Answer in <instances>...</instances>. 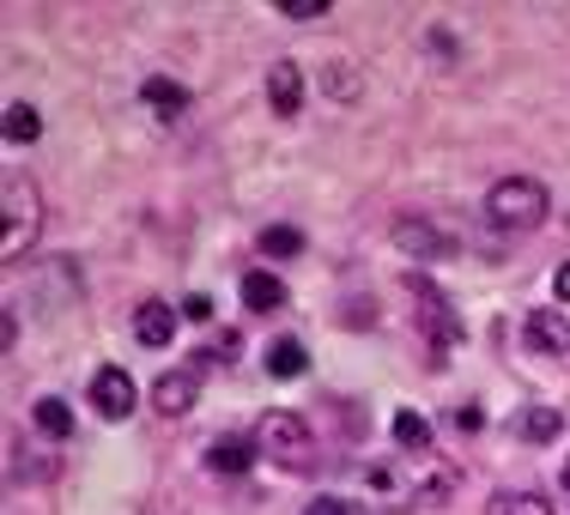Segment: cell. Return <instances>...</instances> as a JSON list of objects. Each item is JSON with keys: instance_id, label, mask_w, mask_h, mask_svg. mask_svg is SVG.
Returning a JSON list of instances; mask_svg holds the SVG:
<instances>
[{"instance_id": "cell-24", "label": "cell", "mask_w": 570, "mask_h": 515, "mask_svg": "<svg viewBox=\"0 0 570 515\" xmlns=\"http://www.w3.org/2000/svg\"><path fill=\"white\" fill-rule=\"evenodd\" d=\"M207 358H237V334H219V340H207V351H200L195 364H207Z\"/></svg>"}, {"instance_id": "cell-16", "label": "cell", "mask_w": 570, "mask_h": 515, "mask_svg": "<svg viewBox=\"0 0 570 515\" xmlns=\"http://www.w3.org/2000/svg\"><path fill=\"white\" fill-rule=\"evenodd\" d=\"M304 370H309V351L297 340H274V346H267V376L292 383V376H304Z\"/></svg>"}, {"instance_id": "cell-6", "label": "cell", "mask_w": 570, "mask_h": 515, "mask_svg": "<svg viewBox=\"0 0 570 515\" xmlns=\"http://www.w3.org/2000/svg\"><path fill=\"white\" fill-rule=\"evenodd\" d=\"M195 395H200V370H165L153 383V406L165 418H183L188 406H195Z\"/></svg>"}, {"instance_id": "cell-26", "label": "cell", "mask_w": 570, "mask_h": 515, "mask_svg": "<svg viewBox=\"0 0 570 515\" xmlns=\"http://www.w3.org/2000/svg\"><path fill=\"white\" fill-rule=\"evenodd\" d=\"M183 316H188V321H207V316H213V304H207V297H188Z\"/></svg>"}, {"instance_id": "cell-29", "label": "cell", "mask_w": 570, "mask_h": 515, "mask_svg": "<svg viewBox=\"0 0 570 515\" xmlns=\"http://www.w3.org/2000/svg\"><path fill=\"white\" fill-rule=\"evenodd\" d=\"M564 492H570V460H564Z\"/></svg>"}, {"instance_id": "cell-27", "label": "cell", "mask_w": 570, "mask_h": 515, "mask_svg": "<svg viewBox=\"0 0 570 515\" xmlns=\"http://www.w3.org/2000/svg\"><path fill=\"white\" fill-rule=\"evenodd\" d=\"M12 340H19V316H12V309H7V316H0V346L12 351Z\"/></svg>"}, {"instance_id": "cell-25", "label": "cell", "mask_w": 570, "mask_h": 515, "mask_svg": "<svg viewBox=\"0 0 570 515\" xmlns=\"http://www.w3.org/2000/svg\"><path fill=\"white\" fill-rule=\"evenodd\" d=\"M304 515H352V509L341 504V497H316V504H309Z\"/></svg>"}, {"instance_id": "cell-21", "label": "cell", "mask_w": 570, "mask_h": 515, "mask_svg": "<svg viewBox=\"0 0 570 515\" xmlns=\"http://www.w3.org/2000/svg\"><path fill=\"white\" fill-rule=\"evenodd\" d=\"M322 12H328V0H285V19H297V24L322 19Z\"/></svg>"}, {"instance_id": "cell-13", "label": "cell", "mask_w": 570, "mask_h": 515, "mask_svg": "<svg viewBox=\"0 0 570 515\" xmlns=\"http://www.w3.org/2000/svg\"><path fill=\"white\" fill-rule=\"evenodd\" d=\"M140 98H146V110H153L158 121H165V128H170V121L188 110V91L176 86V79H146V86H140Z\"/></svg>"}, {"instance_id": "cell-14", "label": "cell", "mask_w": 570, "mask_h": 515, "mask_svg": "<svg viewBox=\"0 0 570 515\" xmlns=\"http://www.w3.org/2000/svg\"><path fill=\"white\" fill-rule=\"evenodd\" d=\"M279 304H285L279 274H243V309H249V316H267V309H279Z\"/></svg>"}, {"instance_id": "cell-2", "label": "cell", "mask_w": 570, "mask_h": 515, "mask_svg": "<svg viewBox=\"0 0 570 515\" xmlns=\"http://www.w3.org/2000/svg\"><path fill=\"white\" fill-rule=\"evenodd\" d=\"M547 188L534 182V176H504V182H492V195H485V219L498 230H534L547 225Z\"/></svg>"}, {"instance_id": "cell-22", "label": "cell", "mask_w": 570, "mask_h": 515, "mask_svg": "<svg viewBox=\"0 0 570 515\" xmlns=\"http://www.w3.org/2000/svg\"><path fill=\"white\" fill-rule=\"evenodd\" d=\"M352 79H358V73H352L346 61H341V67H328V91H334V98H358V86H352Z\"/></svg>"}, {"instance_id": "cell-4", "label": "cell", "mask_w": 570, "mask_h": 515, "mask_svg": "<svg viewBox=\"0 0 570 515\" xmlns=\"http://www.w3.org/2000/svg\"><path fill=\"white\" fill-rule=\"evenodd\" d=\"M406 286H413V304H419V328H425V340L438 358H450V346L461 340V321L450 309V297H443L438 286H431L425 274H406Z\"/></svg>"}, {"instance_id": "cell-15", "label": "cell", "mask_w": 570, "mask_h": 515, "mask_svg": "<svg viewBox=\"0 0 570 515\" xmlns=\"http://www.w3.org/2000/svg\"><path fill=\"white\" fill-rule=\"evenodd\" d=\"M31 425L43 430L49 443H61V437H73V406L56 400V395H43V400L31 406Z\"/></svg>"}, {"instance_id": "cell-5", "label": "cell", "mask_w": 570, "mask_h": 515, "mask_svg": "<svg viewBox=\"0 0 570 515\" xmlns=\"http://www.w3.org/2000/svg\"><path fill=\"white\" fill-rule=\"evenodd\" d=\"M134 400H140V395H134V376L128 370L104 364V370L91 376V413H98V418H116V425H121V418L134 413Z\"/></svg>"}, {"instance_id": "cell-18", "label": "cell", "mask_w": 570, "mask_h": 515, "mask_svg": "<svg viewBox=\"0 0 570 515\" xmlns=\"http://www.w3.org/2000/svg\"><path fill=\"white\" fill-rule=\"evenodd\" d=\"M0 121H7V140H12V146H31L37 133H43V116H37L31 103H12V110L0 116Z\"/></svg>"}, {"instance_id": "cell-10", "label": "cell", "mask_w": 570, "mask_h": 515, "mask_svg": "<svg viewBox=\"0 0 570 515\" xmlns=\"http://www.w3.org/2000/svg\"><path fill=\"white\" fill-rule=\"evenodd\" d=\"M267 103H274V116H285V121L304 110V73H297V61L267 67Z\"/></svg>"}, {"instance_id": "cell-12", "label": "cell", "mask_w": 570, "mask_h": 515, "mask_svg": "<svg viewBox=\"0 0 570 515\" xmlns=\"http://www.w3.org/2000/svg\"><path fill=\"white\" fill-rule=\"evenodd\" d=\"M255 449H262L255 437H219V443L207 449V467H213V473H249V467H255Z\"/></svg>"}, {"instance_id": "cell-17", "label": "cell", "mask_w": 570, "mask_h": 515, "mask_svg": "<svg viewBox=\"0 0 570 515\" xmlns=\"http://www.w3.org/2000/svg\"><path fill=\"white\" fill-rule=\"evenodd\" d=\"M485 515H552V504L540 492H498L485 504Z\"/></svg>"}, {"instance_id": "cell-7", "label": "cell", "mask_w": 570, "mask_h": 515, "mask_svg": "<svg viewBox=\"0 0 570 515\" xmlns=\"http://www.w3.org/2000/svg\"><path fill=\"white\" fill-rule=\"evenodd\" d=\"M395 249L413 255V261H438V255H450L455 242L443 237L438 225H425V219H401V225H395Z\"/></svg>"}, {"instance_id": "cell-11", "label": "cell", "mask_w": 570, "mask_h": 515, "mask_svg": "<svg viewBox=\"0 0 570 515\" xmlns=\"http://www.w3.org/2000/svg\"><path fill=\"white\" fill-rule=\"evenodd\" d=\"M559 430H564L559 406H522V413H515V437L522 443H559Z\"/></svg>"}, {"instance_id": "cell-28", "label": "cell", "mask_w": 570, "mask_h": 515, "mask_svg": "<svg viewBox=\"0 0 570 515\" xmlns=\"http://www.w3.org/2000/svg\"><path fill=\"white\" fill-rule=\"evenodd\" d=\"M552 297H559V304H570V261L559 267V274H552Z\"/></svg>"}, {"instance_id": "cell-1", "label": "cell", "mask_w": 570, "mask_h": 515, "mask_svg": "<svg viewBox=\"0 0 570 515\" xmlns=\"http://www.w3.org/2000/svg\"><path fill=\"white\" fill-rule=\"evenodd\" d=\"M249 437L262 443L267 460H279L285 473H304L309 460H316V430H309V418H297L292 406H274V413H262Z\"/></svg>"}, {"instance_id": "cell-23", "label": "cell", "mask_w": 570, "mask_h": 515, "mask_svg": "<svg viewBox=\"0 0 570 515\" xmlns=\"http://www.w3.org/2000/svg\"><path fill=\"white\" fill-rule=\"evenodd\" d=\"M450 425H455V430H468V437H473V430L485 425V413H480V406H455V413H450Z\"/></svg>"}, {"instance_id": "cell-3", "label": "cell", "mask_w": 570, "mask_h": 515, "mask_svg": "<svg viewBox=\"0 0 570 515\" xmlns=\"http://www.w3.org/2000/svg\"><path fill=\"white\" fill-rule=\"evenodd\" d=\"M0 207H7V242H0V261H19V255L37 242V230H43V195H37L24 176H7V182H0Z\"/></svg>"}, {"instance_id": "cell-9", "label": "cell", "mask_w": 570, "mask_h": 515, "mask_svg": "<svg viewBox=\"0 0 570 515\" xmlns=\"http://www.w3.org/2000/svg\"><path fill=\"white\" fill-rule=\"evenodd\" d=\"M134 340L153 346V351L176 340V309L165 304V297H146V304L134 309Z\"/></svg>"}, {"instance_id": "cell-19", "label": "cell", "mask_w": 570, "mask_h": 515, "mask_svg": "<svg viewBox=\"0 0 570 515\" xmlns=\"http://www.w3.org/2000/svg\"><path fill=\"white\" fill-rule=\"evenodd\" d=\"M262 255H274V261H292V255H304V230L267 225V230H262Z\"/></svg>"}, {"instance_id": "cell-20", "label": "cell", "mask_w": 570, "mask_h": 515, "mask_svg": "<svg viewBox=\"0 0 570 515\" xmlns=\"http://www.w3.org/2000/svg\"><path fill=\"white\" fill-rule=\"evenodd\" d=\"M395 443H401V449H431V418L413 413V406L395 413Z\"/></svg>"}, {"instance_id": "cell-8", "label": "cell", "mask_w": 570, "mask_h": 515, "mask_svg": "<svg viewBox=\"0 0 570 515\" xmlns=\"http://www.w3.org/2000/svg\"><path fill=\"white\" fill-rule=\"evenodd\" d=\"M522 334H528V346L547 351V358H564L570 351V316H559V309H534V316L522 321Z\"/></svg>"}]
</instances>
